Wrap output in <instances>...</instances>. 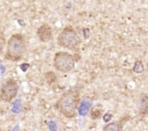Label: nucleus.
Segmentation results:
<instances>
[{
  "instance_id": "ddd939ff",
  "label": "nucleus",
  "mask_w": 148,
  "mask_h": 131,
  "mask_svg": "<svg viewBox=\"0 0 148 131\" xmlns=\"http://www.w3.org/2000/svg\"><path fill=\"white\" fill-rule=\"evenodd\" d=\"M5 46V39L3 37L1 34H0V54H2L3 48H4Z\"/></svg>"
},
{
  "instance_id": "f03ea898",
  "label": "nucleus",
  "mask_w": 148,
  "mask_h": 131,
  "mask_svg": "<svg viewBox=\"0 0 148 131\" xmlns=\"http://www.w3.org/2000/svg\"><path fill=\"white\" fill-rule=\"evenodd\" d=\"M27 41L22 34H15L7 41L5 59L11 62H19L27 52Z\"/></svg>"
},
{
  "instance_id": "dca6fc26",
  "label": "nucleus",
  "mask_w": 148,
  "mask_h": 131,
  "mask_svg": "<svg viewBox=\"0 0 148 131\" xmlns=\"http://www.w3.org/2000/svg\"><path fill=\"white\" fill-rule=\"evenodd\" d=\"M82 32H83V35H84L85 38H89V35H90V30H89V29L84 28L83 30H82Z\"/></svg>"
},
{
  "instance_id": "6e6552de",
  "label": "nucleus",
  "mask_w": 148,
  "mask_h": 131,
  "mask_svg": "<svg viewBox=\"0 0 148 131\" xmlns=\"http://www.w3.org/2000/svg\"><path fill=\"white\" fill-rule=\"evenodd\" d=\"M139 112L142 116L148 114V94H143L139 99Z\"/></svg>"
},
{
  "instance_id": "39448f33",
  "label": "nucleus",
  "mask_w": 148,
  "mask_h": 131,
  "mask_svg": "<svg viewBox=\"0 0 148 131\" xmlns=\"http://www.w3.org/2000/svg\"><path fill=\"white\" fill-rule=\"evenodd\" d=\"M19 91V85L15 79L8 78L3 84L0 90V100L5 103H11L15 98Z\"/></svg>"
},
{
  "instance_id": "2eb2a0df",
  "label": "nucleus",
  "mask_w": 148,
  "mask_h": 131,
  "mask_svg": "<svg viewBox=\"0 0 148 131\" xmlns=\"http://www.w3.org/2000/svg\"><path fill=\"white\" fill-rule=\"evenodd\" d=\"M111 118H112V115L110 114L109 113H108V114H106L104 115V117H103V121H104L105 122H108L111 119Z\"/></svg>"
},
{
  "instance_id": "f3484780",
  "label": "nucleus",
  "mask_w": 148,
  "mask_h": 131,
  "mask_svg": "<svg viewBox=\"0 0 148 131\" xmlns=\"http://www.w3.org/2000/svg\"><path fill=\"white\" fill-rule=\"evenodd\" d=\"M0 131H3V130H2V129H1V127H0Z\"/></svg>"
},
{
  "instance_id": "0eeeda50",
  "label": "nucleus",
  "mask_w": 148,
  "mask_h": 131,
  "mask_svg": "<svg viewBox=\"0 0 148 131\" xmlns=\"http://www.w3.org/2000/svg\"><path fill=\"white\" fill-rule=\"evenodd\" d=\"M126 122H127V119L123 118L119 121L107 123V125L103 127V131H123L124 123Z\"/></svg>"
},
{
  "instance_id": "20e7f679",
  "label": "nucleus",
  "mask_w": 148,
  "mask_h": 131,
  "mask_svg": "<svg viewBox=\"0 0 148 131\" xmlns=\"http://www.w3.org/2000/svg\"><path fill=\"white\" fill-rule=\"evenodd\" d=\"M76 60L71 54L66 51H58L54 54L53 59L54 68L59 72L67 73L73 70Z\"/></svg>"
},
{
  "instance_id": "1a4fd4ad",
  "label": "nucleus",
  "mask_w": 148,
  "mask_h": 131,
  "mask_svg": "<svg viewBox=\"0 0 148 131\" xmlns=\"http://www.w3.org/2000/svg\"><path fill=\"white\" fill-rule=\"evenodd\" d=\"M91 107V102L88 100H83L82 103H80V107H78V113L82 116H85L88 113V111Z\"/></svg>"
},
{
  "instance_id": "4468645a",
  "label": "nucleus",
  "mask_w": 148,
  "mask_h": 131,
  "mask_svg": "<svg viewBox=\"0 0 148 131\" xmlns=\"http://www.w3.org/2000/svg\"><path fill=\"white\" fill-rule=\"evenodd\" d=\"M29 66H30V65H29L28 63H23V64H21L20 65V68L23 72H26L29 68Z\"/></svg>"
},
{
  "instance_id": "7ed1b4c3",
  "label": "nucleus",
  "mask_w": 148,
  "mask_h": 131,
  "mask_svg": "<svg viewBox=\"0 0 148 131\" xmlns=\"http://www.w3.org/2000/svg\"><path fill=\"white\" fill-rule=\"evenodd\" d=\"M57 43L62 48L77 51L82 43V39L78 32L72 26H66L59 33L57 38Z\"/></svg>"
},
{
  "instance_id": "9b49d317",
  "label": "nucleus",
  "mask_w": 148,
  "mask_h": 131,
  "mask_svg": "<svg viewBox=\"0 0 148 131\" xmlns=\"http://www.w3.org/2000/svg\"><path fill=\"white\" fill-rule=\"evenodd\" d=\"M45 77H46V80L48 84H52L54 82H55L56 81V74H54L52 71H49L47 73L45 74Z\"/></svg>"
},
{
  "instance_id": "423d86ee",
  "label": "nucleus",
  "mask_w": 148,
  "mask_h": 131,
  "mask_svg": "<svg viewBox=\"0 0 148 131\" xmlns=\"http://www.w3.org/2000/svg\"><path fill=\"white\" fill-rule=\"evenodd\" d=\"M37 36L40 42L43 43L49 42L53 38V33L52 29L48 23H42V24L38 28Z\"/></svg>"
},
{
  "instance_id": "9d476101",
  "label": "nucleus",
  "mask_w": 148,
  "mask_h": 131,
  "mask_svg": "<svg viewBox=\"0 0 148 131\" xmlns=\"http://www.w3.org/2000/svg\"><path fill=\"white\" fill-rule=\"evenodd\" d=\"M133 71L136 73V74H142L144 71V66L143 64L142 61L140 60H137L134 64L133 66Z\"/></svg>"
},
{
  "instance_id": "f257e3e1",
  "label": "nucleus",
  "mask_w": 148,
  "mask_h": 131,
  "mask_svg": "<svg viewBox=\"0 0 148 131\" xmlns=\"http://www.w3.org/2000/svg\"><path fill=\"white\" fill-rule=\"evenodd\" d=\"M80 104V91L78 89L66 90L58 100L54 107L66 118H74Z\"/></svg>"
},
{
  "instance_id": "f8f14e48",
  "label": "nucleus",
  "mask_w": 148,
  "mask_h": 131,
  "mask_svg": "<svg viewBox=\"0 0 148 131\" xmlns=\"http://www.w3.org/2000/svg\"><path fill=\"white\" fill-rule=\"evenodd\" d=\"M102 115V110L99 109H93L91 113V117L92 119H98Z\"/></svg>"
}]
</instances>
